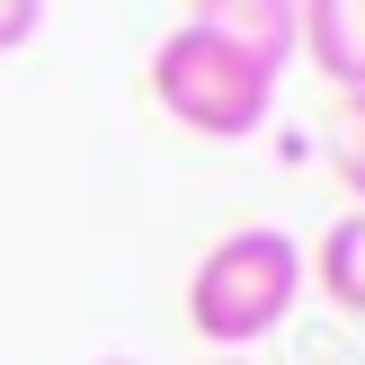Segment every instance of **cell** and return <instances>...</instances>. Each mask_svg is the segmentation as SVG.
<instances>
[{"instance_id": "6da1fadb", "label": "cell", "mask_w": 365, "mask_h": 365, "mask_svg": "<svg viewBox=\"0 0 365 365\" xmlns=\"http://www.w3.org/2000/svg\"><path fill=\"white\" fill-rule=\"evenodd\" d=\"M303 303V241L277 223H232L187 277V330L223 356H250Z\"/></svg>"}, {"instance_id": "7a4b0ae2", "label": "cell", "mask_w": 365, "mask_h": 365, "mask_svg": "<svg viewBox=\"0 0 365 365\" xmlns=\"http://www.w3.org/2000/svg\"><path fill=\"white\" fill-rule=\"evenodd\" d=\"M152 98L205 143H250L277 116V71L223 45L214 27H170L152 45Z\"/></svg>"}, {"instance_id": "3957f363", "label": "cell", "mask_w": 365, "mask_h": 365, "mask_svg": "<svg viewBox=\"0 0 365 365\" xmlns=\"http://www.w3.org/2000/svg\"><path fill=\"white\" fill-rule=\"evenodd\" d=\"M294 45L339 98H365V0H294Z\"/></svg>"}, {"instance_id": "277c9868", "label": "cell", "mask_w": 365, "mask_h": 365, "mask_svg": "<svg viewBox=\"0 0 365 365\" xmlns=\"http://www.w3.org/2000/svg\"><path fill=\"white\" fill-rule=\"evenodd\" d=\"M187 27H214L223 45H241L250 63L285 71V53H294V0H196Z\"/></svg>"}, {"instance_id": "5b68a950", "label": "cell", "mask_w": 365, "mask_h": 365, "mask_svg": "<svg viewBox=\"0 0 365 365\" xmlns=\"http://www.w3.org/2000/svg\"><path fill=\"white\" fill-rule=\"evenodd\" d=\"M312 285H321L348 321H365V214H356V205L321 232V250H312Z\"/></svg>"}, {"instance_id": "8992f818", "label": "cell", "mask_w": 365, "mask_h": 365, "mask_svg": "<svg viewBox=\"0 0 365 365\" xmlns=\"http://www.w3.org/2000/svg\"><path fill=\"white\" fill-rule=\"evenodd\" d=\"M321 152H330V178L356 196V214H365V98H339V107H330Z\"/></svg>"}, {"instance_id": "52a82bcc", "label": "cell", "mask_w": 365, "mask_h": 365, "mask_svg": "<svg viewBox=\"0 0 365 365\" xmlns=\"http://www.w3.org/2000/svg\"><path fill=\"white\" fill-rule=\"evenodd\" d=\"M36 36H45V0H0V53L36 45Z\"/></svg>"}, {"instance_id": "ba28073f", "label": "cell", "mask_w": 365, "mask_h": 365, "mask_svg": "<svg viewBox=\"0 0 365 365\" xmlns=\"http://www.w3.org/2000/svg\"><path fill=\"white\" fill-rule=\"evenodd\" d=\"M107 365H134V356H107Z\"/></svg>"}, {"instance_id": "9c48e42d", "label": "cell", "mask_w": 365, "mask_h": 365, "mask_svg": "<svg viewBox=\"0 0 365 365\" xmlns=\"http://www.w3.org/2000/svg\"><path fill=\"white\" fill-rule=\"evenodd\" d=\"M223 365H250V356H223Z\"/></svg>"}]
</instances>
